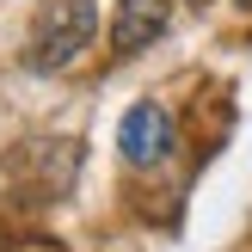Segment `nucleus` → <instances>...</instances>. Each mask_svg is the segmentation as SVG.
Returning <instances> with one entry per match:
<instances>
[{
    "mask_svg": "<svg viewBox=\"0 0 252 252\" xmlns=\"http://www.w3.org/2000/svg\"><path fill=\"white\" fill-rule=\"evenodd\" d=\"M74 172H80V142H62V135L25 142L19 154H12V179H19L25 197H62V191H74Z\"/></svg>",
    "mask_w": 252,
    "mask_h": 252,
    "instance_id": "f03ea898",
    "label": "nucleus"
},
{
    "mask_svg": "<svg viewBox=\"0 0 252 252\" xmlns=\"http://www.w3.org/2000/svg\"><path fill=\"white\" fill-rule=\"evenodd\" d=\"M98 31V6L93 0H49L37 19L31 43H25V68L31 74H62Z\"/></svg>",
    "mask_w": 252,
    "mask_h": 252,
    "instance_id": "f257e3e1",
    "label": "nucleus"
},
{
    "mask_svg": "<svg viewBox=\"0 0 252 252\" xmlns=\"http://www.w3.org/2000/svg\"><path fill=\"white\" fill-rule=\"evenodd\" d=\"M191 6H203V0H191Z\"/></svg>",
    "mask_w": 252,
    "mask_h": 252,
    "instance_id": "423d86ee",
    "label": "nucleus"
},
{
    "mask_svg": "<svg viewBox=\"0 0 252 252\" xmlns=\"http://www.w3.org/2000/svg\"><path fill=\"white\" fill-rule=\"evenodd\" d=\"M172 6L166 0H117V19H111V49L117 56H142L154 37H166Z\"/></svg>",
    "mask_w": 252,
    "mask_h": 252,
    "instance_id": "20e7f679",
    "label": "nucleus"
},
{
    "mask_svg": "<svg viewBox=\"0 0 252 252\" xmlns=\"http://www.w3.org/2000/svg\"><path fill=\"white\" fill-rule=\"evenodd\" d=\"M117 148H123L129 166H154V160H166V154H172V117L154 105V98L129 105L123 123H117Z\"/></svg>",
    "mask_w": 252,
    "mask_h": 252,
    "instance_id": "7ed1b4c3",
    "label": "nucleus"
},
{
    "mask_svg": "<svg viewBox=\"0 0 252 252\" xmlns=\"http://www.w3.org/2000/svg\"><path fill=\"white\" fill-rule=\"evenodd\" d=\"M240 6H246V12H252V0H240Z\"/></svg>",
    "mask_w": 252,
    "mask_h": 252,
    "instance_id": "39448f33",
    "label": "nucleus"
}]
</instances>
